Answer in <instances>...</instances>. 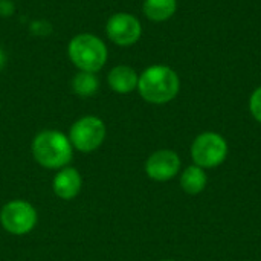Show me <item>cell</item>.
Here are the masks:
<instances>
[{"label": "cell", "mask_w": 261, "mask_h": 261, "mask_svg": "<svg viewBox=\"0 0 261 261\" xmlns=\"http://www.w3.org/2000/svg\"><path fill=\"white\" fill-rule=\"evenodd\" d=\"M180 89V80L177 73L164 64H154L147 67L138 81V90L141 96L151 104H165L174 99Z\"/></svg>", "instance_id": "obj_1"}, {"label": "cell", "mask_w": 261, "mask_h": 261, "mask_svg": "<svg viewBox=\"0 0 261 261\" xmlns=\"http://www.w3.org/2000/svg\"><path fill=\"white\" fill-rule=\"evenodd\" d=\"M142 9L148 20L156 23L167 21L177 11V0H145Z\"/></svg>", "instance_id": "obj_11"}, {"label": "cell", "mask_w": 261, "mask_h": 261, "mask_svg": "<svg viewBox=\"0 0 261 261\" xmlns=\"http://www.w3.org/2000/svg\"><path fill=\"white\" fill-rule=\"evenodd\" d=\"M180 185H182L184 191L188 194L202 193L206 185V174H205L203 168H200L197 165L188 167L180 177Z\"/></svg>", "instance_id": "obj_12"}, {"label": "cell", "mask_w": 261, "mask_h": 261, "mask_svg": "<svg viewBox=\"0 0 261 261\" xmlns=\"http://www.w3.org/2000/svg\"><path fill=\"white\" fill-rule=\"evenodd\" d=\"M69 58L83 72H98L107 61L106 44L92 34H80L69 43Z\"/></svg>", "instance_id": "obj_3"}, {"label": "cell", "mask_w": 261, "mask_h": 261, "mask_svg": "<svg viewBox=\"0 0 261 261\" xmlns=\"http://www.w3.org/2000/svg\"><path fill=\"white\" fill-rule=\"evenodd\" d=\"M106 138V125L104 122L96 116H84L78 119L72 127L69 133V141L73 148L90 153L96 150Z\"/></svg>", "instance_id": "obj_6"}, {"label": "cell", "mask_w": 261, "mask_h": 261, "mask_svg": "<svg viewBox=\"0 0 261 261\" xmlns=\"http://www.w3.org/2000/svg\"><path fill=\"white\" fill-rule=\"evenodd\" d=\"M37 211L26 200H11L0 213V223L5 231L14 236H24L37 225Z\"/></svg>", "instance_id": "obj_4"}, {"label": "cell", "mask_w": 261, "mask_h": 261, "mask_svg": "<svg viewBox=\"0 0 261 261\" xmlns=\"http://www.w3.org/2000/svg\"><path fill=\"white\" fill-rule=\"evenodd\" d=\"M5 63H6V55H5V52H3V49L0 47V70L3 69V66H5Z\"/></svg>", "instance_id": "obj_16"}, {"label": "cell", "mask_w": 261, "mask_h": 261, "mask_svg": "<svg viewBox=\"0 0 261 261\" xmlns=\"http://www.w3.org/2000/svg\"><path fill=\"white\" fill-rule=\"evenodd\" d=\"M180 168L179 156L171 150L154 151L145 162V171L148 177L158 182H165L173 179Z\"/></svg>", "instance_id": "obj_8"}, {"label": "cell", "mask_w": 261, "mask_h": 261, "mask_svg": "<svg viewBox=\"0 0 261 261\" xmlns=\"http://www.w3.org/2000/svg\"><path fill=\"white\" fill-rule=\"evenodd\" d=\"M164 261H173V260H164Z\"/></svg>", "instance_id": "obj_17"}, {"label": "cell", "mask_w": 261, "mask_h": 261, "mask_svg": "<svg viewBox=\"0 0 261 261\" xmlns=\"http://www.w3.org/2000/svg\"><path fill=\"white\" fill-rule=\"evenodd\" d=\"M34 159L44 168H64L73 154V147L66 135L57 130H44L32 141Z\"/></svg>", "instance_id": "obj_2"}, {"label": "cell", "mask_w": 261, "mask_h": 261, "mask_svg": "<svg viewBox=\"0 0 261 261\" xmlns=\"http://www.w3.org/2000/svg\"><path fill=\"white\" fill-rule=\"evenodd\" d=\"M106 32L115 44L132 46L141 38L142 26L135 15L127 12H118L109 18Z\"/></svg>", "instance_id": "obj_7"}, {"label": "cell", "mask_w": 261, "mask_h": 261, "mask_svg": "<svg viewBox=\"0 0 261 261\" xmlns=\"http://www.w3.org/2000/svg\"><path fill=\"white\" fill-rule=\"evenodd\" d=\"M139 76L130 66H116L109 73V86L116 93H130L138 89Z\"/></svg>", "instance_id": "obj_10"}, {"label": "cell", "mask_w": 261, "mask_h": 261, "mask_svg": "<svg viewBox=\"0 0 261 261\" xmlns=\"http://www.w3.org/2000/svg\"><path fill=\"white\" fill-rule=\"evenodd\" d=\"M54 191L63 200H70L78 196L83 187L81 174L75 168H61L54 177Z\"/></svg>", "instance_id": "obj_9"}, {"label": "cell", "mask_w": 261, "mask_h": 261, "mask_svg": "<svg viewBox=\"0 0 261 261\" xmlns=\"http://www.w3.org/2000/svg\"><path fill=\"white\" fill-rule=\"evenodd\" d=\"M228 154L226 141L213 132H206L199 135L191 147L193 161L200 168H211L220 165Z\"/></svg>", "instance_id": "obj_5"}, {"label": "cell", "mask_w": 261, "mask_h": 261, "mask_svg": "<svg viewBox=\"0 0 261 261\" xmlns=\"http://www.w3.org/2000/svg\"><path fill=\"white\" fill-rule=\"evenodd\" d=\"M14 12V5L9 0H2L0 2V14L3 15H9Z\"/></svg>", "instance_id": "obj_15"}, {"label": "cell", "mask_w": 261, "mask_h": 261, "mask_svg": "<svg viewBox=\"0 0 261 261\" xmlns=\"http://www.w3.org/2000/svg\"><path fill=\"white\" fill-rule=\"evenodd\" d=\"M249 109H251L252 116H254L258 122H261V86L258 89H255L254 93L251 95Z\"/></svg>", "instance_id": "obj_14"}, {"label": "cell", "mask_w": 261, "mask_h": 261, "mask_svg": "<svg viewBox=\"0 0 261 261\" xmlns=\"http://www.w3.org/2000/svg\"><path fill=\"white\" fill-rule=\"evenodd\" d=\"M72 89L73 92L81 96V98H87V96H93L98 89H99V81L95 76V73L92 72H78L73 80H72Z\"/></svg>", "instance_id": "obj_13"}]
</instances>
